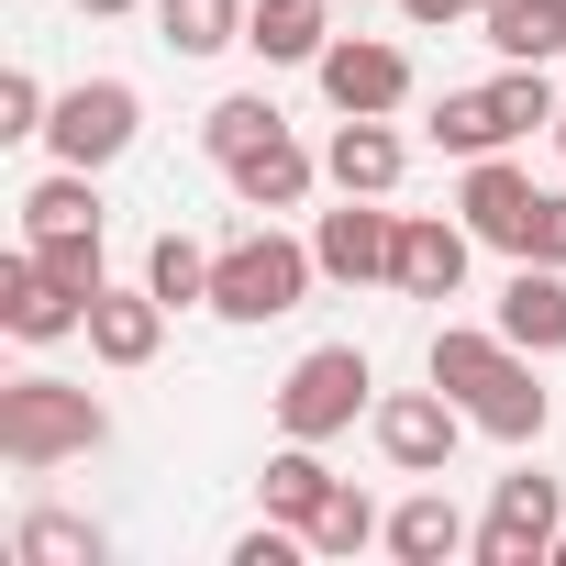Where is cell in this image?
Masks as SVG:
<instances>
[{"label":"cell","instance_id":"obj_4","mask_svg":"<svg viewBox=\"0 0 566 566\" xmlns=\"http://www.w3.org/2000/svg\"><path fill=\"white\" fill-rule=\"evenodd\" d=\"M312 277H323V255L312 244H290V233H233L222 255H211V312L222 323H277V312H301L312 301Z\"/></svg>","mask_w":566,"mask_h":566},{"label":"cell","instance_id":"obj_36","mask_svg":"<svg viewBox=\"0 0 566 566\" xmlns=\"http://www.w3.org/2000/svg\"><path fill=\"white\" fill-rule=\"evenodd\" d=\"M467 12H489V0H467Z\"/></svg>","mask_w":566,"mask_h":566},{"label":"cell","instance_id":"obj_34","mask_svg":"<svg viewBox=\"0 0 566 566\" xmlns=\"http://www.w3.org/2000/svg\"><path fill=\"white\" fill-rule=\"evenodd\" d=\"M555 145H566V112H555Z\"/></svg>","mask_w":566,"mask_h":566},{"label":"cell","instance_id":"obj_24","mask_svg":"<svg viewBox=\"0 0 566 566\" xmlns=\"http://www.w3.org/2000/svg\"><path fill=\"white\" fill-rule=\"evenodd\" d=\"M145 290H156L167 312H189V301L211 312V244H189V233H156V244H145Z\"/></svg>","mask_w":566,"mask_h":566},{"label":"cell","instance_id":"obj_12","mask_svg":"<svg viewBox=\"0 0 566 566\" xmlns=\"http://www.w3.org/2000/svg\"><path fill=\"white\" fill-rule=\"evenodd\" d=\"M400 167H411V145L389 134V112H345V123H334V145H323V178H334L345 200H389V189H400Z\"/></svg>","mask_w":566,"mask_h":566},{"label":"cell","instance_id":"obj_27","mask_svg":"<svg viewBox=\"0 0 566 566\" xmlns=\"http://www.w3.org/2000/svg\"><path fill=\"white\" fill-rule=\"evenodd\" d=\"M23 244L45 255V277H56L67 301H101V290H112V266H101V222H90V233H23Z\"/></svg>","mask_w":566,"mask_h":566},{"label":"cell","instance_id":"obj_26","mask_svg":"<svg viewBox=\"0 0 566 566\" xmlns=\"http://www.w3.org/2000/svg\"><path fill=\"white\" fill-rule=\"evenodd\" d=\"M266 134H277V101H266V90H233V101H211V112H200L211 167H233V156H244V145H266Z\"/></svg>","mask_w":566,"mask_h":566},{"label":"cell","instance_id":"obj_2","mask_svg":"<svg viewBox=\"0 0 566 566\" xmlns=\"http://www.w3.org/2000/svg\"><path fill=\"white\" fill-rule=\"evenodd\" d=\"M555 112H566L555 78L500 56L489 90H444V101H433V145H444V156H511L522 134H555Z\"/></svg>","mask_w":566,"mask_h":566},{"label":"cell","instance_id":"obj_21","mask_svg":"<svg viewBox=\"0 0 566 566\" xmlns=\"http://www.w3.org/2000/svg\"><path fill=\"white\" fill-rule=\"evenodd\" d=\"M244 12L255 0H156V45L167 56H222V45H244Z\"/></svg>","mask_w":566,"mask_h":566},{"label":"cell","instance_id":"obj_28","mask_svg":"<svg viewBox=\"0 0 566 566\" xmlns=\"http://www.w3.org/2000/svg\"><path fill=\"white\" fill-rule=\"evenodd\" d=\"M367 544H389V511L345 478V489H334V511L312 522V555H367Z\"/></svg>","mask_w":566,"mask_h":566},{"label":"cell","instance_id":"obj_35","mask_svg":"<svg viewBox=\"0 0 566 566\" xmlns=\"http://www.w3.org/2000/svg\"><path fill=\"white\" fill-rule=\"evenodd\" d=\"M544 12H566V0H544Z\"/></svg>","mask_w":566,"mask_h":566},{"label":"cell","instance_id":"obj_15","mask_svg":"<svg viewBox=\"0 0 566 566\" xmlns=\"http://www.w3.org/2000/svg\"><path fill=\"white\" fill-rule=\"evenodd\" d=\"M455 211H467V233H478V244L522 255V222H533V178H522L511 156H467V189H455Z\"/></svg>","mask_w":566,"mask_h":566},{"label":"cell","instance_id":"obj_29","mask_svg":"<svg viewBox=\"0 0 566 566\" xmlns=\"http://www.w3.org/2000/svg\"><path fill=\"white\" fill-rule=\"evenodd\" d=\"M45 123H56L45 78H34V67H0V134H45Z\"/></svg>","mask_w":566,"mask_h":566},{"label":"cell","instance_id":"obj_32","mask_svg":"<svg viewBox=\"0 0 566 566\" xmlns=\"http://www.w3.org/2000/svg\"><path fill=\"white\" fill-rule=\"evenodd\" d=\"M78 12H90V23H123V12H134V0H78Z\"/></svg>","mask_w":566,"mask_h":566},{"label":"cell","instance_id":"obj_9","mask_svg":"<svg viewBox=\"0 0 566 566\" xmlns=\"http://www.w3.org/2000/svg\"><path fill=\"white\" fill-rule=\"evenodd\" d=\"M312 78H323L334 112H400V101H411V56H400L389 34H334V45L312 56Z\"/></svg>","mask_w":566,"mask_h":566},{"label":"cell","instance_id":"obj_18","mask_svg":"<svg viewBox=\"0 0 566 566\" xmlns=\"http://www.w3.org/2000/svg\"><path fill=\"white\" fill-rule=\"evenodd\" d=\"M244 45H255L266 67H312V56L334 45V0H255V12H244Z\"/></svg>","mask_w":566,"mask_h":566},{"label":"cell","instance_id":"obj_1","mask_svg":"<svg viewBox=\"0 0 566 566\" xmlns=\"http://www.w3.org/2000/svg\"><path fill=\"white\" fill-rule=\"evenodd\" d=\"M422 378L478 422V433H500V444H544V422H555V400H544V378H533V356L489 323H444L433 334V356H422Z\"/></svg>","mask_w":566,"mask_h":566},{"label":"cell","instance_id":"obj_31","mask_svg":"<svg viewBox=\"0 0 566 566\" xmlns=\"http://www.w3.org/2000/svg\"><path fill=\"white\" fill-rule=\"evenodd\" d=\"M400 23H422V34L433 23H467V0H400Z\"/></svg>","mask_w":566,"mask_h":566},{"label":"cell","instance_id":"obj_5","mask_svg":"<svg viewBox=\"0 0 566 566\" xmlns=\"http://www.w3.org/2000/svg\"><path fill=\"white\" fill-rule=\"evenodd\" d=\"M356 411H378L367 345H312L290 378H277V433L290 444H334V433H356Z\"/></svg>","mask_w":566,"mask_h":566},{"label":"cell","instance_id":"obj_10","mask_svg":"<svg viewBox=\"0 0 566 566\" xmlns=\"http://www.w3.org/2000/svg\"><path fill=\"white\" fill-rule=\"evenodd\" d=\"M467 211L444 222V211H400V255H389V290L400 301H455L467 290Z\"/></svg>","mask_w":566,"mask_h":566},{"label":"cell","instance_id":"obj_11","mask_svg":"<svg viewBox=\"0 0 566 566\" xmlns=\"http://www.w3.org/2000/svg\"><path fill=\"white\" fill-rule=\"evenodd\" d=\"M312 255H323V277L367 290V277H389V255H400V211L345 200V211H323V222H312Z\"/></svg>","mask_w":566,"mask_h":566},{"label":"cell","instance_id":"obj_8","mask_svg":"<svg viewBox=\"0 0 566 566\" xmlns=\"http://www.w3.org/2000/svg\"><path fill=\"white\" fill-rule=\"evenodd\" d=\"M367 433H378V455H389L400 478H444V467H455V433H467V411H455L444 389H389V400L367 411Z\"/></svg>","mask_w":566,"mask_h":566},{"label":"cell","instance_id":"obj_20","mask_svg":"<svg viewBox=\"0 0 566 566\" xmlns=\"http://www.w3.org/2000/svg\"><path fill=\"white\" fill-rule=\"evenodd\" d=\"M255 489H266V511H277V522H301V533H312V522L334 511V489H345V478L323 467V444H277Z\"/></svg>","mask_w":566,"mask_h":566},{"label":"cell","instance_id":"obj_25","mask_svg":"<svg viewBox=\"0 0 566 566\" xmlns=\"http://www.w3.org/2000/svg\"><path fill=\"white\" fill-rule=\"evenodd\" d=\"M478 23H489V45H500L511 67H544V56L566 45V12H544V0H489Z\"/></svg>","mask_w":566,"mask_h":566},{"label":"cell","instance_id":"obj_17","mask_svg":"<svg viewBox=\"0 0 566 566\" xmlns=\"http://www.w3.org/2000/svg\"><path fill=\"white\" fill-rule=\"evenodd\" d=\"M156 345H167V301H156V290H101V301H90V356H101V367L134 378V367H156Z\"/></svg>","mask_w":566,"mask_h":566},{"label":"cell","instance_id":"obj_19","mask_svg":"<svg viewBox=\"0 0 566 566\" xmlns=\"http://www.w3.org/2000/svg\"><path fill=\"white\" fill-rule=\"evenodd\" d=\"M467 544H478V533H467V511L444 500V478L389 511V555H400V566H444V555H467Z\"/></svg>","mask_w":566,"mask_h":566},{"label":"cell","instance_id":"obj_13","mask_svg":"<svg viewBox=\"0 0 566 566\" xmlns=\"http://www.w3.org/2000/svg\"><path fill=\"white\" fill-rule=\"evenodd\" d=\"M0 323H12L23 345H56V334H90V301H67L45 277V255L23 244V255H0Z\"/></svg>","mask_w":566,"mask_h":566},{"label":"cell","instance_id":"obj_33","mask_svg":"<svg viewBox=\"0 0 566 566\" xmlns=\"http://www.w3.org/2000/svg\"><path fill=\"white\" fill-rule=\"evenodd\" d=\"M544 566H566V533H555V555H544Z\"/></svg>","mask_w":566,"mask_h":566},{"label":"cell","instance_id":"obj_6","mask_svg":"<svg viewBox=\"0 0 566 566\" xmlns=\"http://www.w3.org/2000/svg\"><path fill=\"white\" fill-rule=\"evenodd\" d=\"M555 533H566V489L544 478V467H511L500 489H489V522H478V566H544L555 555Z\"/></svg>","mask_w":566,"mask_h":566},{"label":"cell","instance_id":"obj_3","mask_svg":"<svg viewBox=\"0 0 566 566\" xmlns=\"http://www.w3.org/2000/svg\"><path fill=\"white\" fill-rule=\"evenodd\" d=\"M101 444H112V411L78 378H12L0 389V455L12 467H67V455H101Z\"/></svg>","mask_w":566,"mask_h":566},{"label":"cell","instance_id":"obj_7","mask_svg":"<svg viewBox=\"0 0 566 566\" xmlns=\"http://www.w3.org/2000/svg\"><path fill=\"white\" fill-rule=\"evenodd\" d=\"M134 123H145V101H134V78H78L67 101H56V123H45V145H56V167H112L123 145H134Z\"/></svg>","mask_w":566,"mask_h":566},{"label":"cell","instance_id":"obj_16","mask_svg":"<svg viewBox=\"0 0 566 566\" xmlns=\"http://www.w3.org/2000/svg\"><path fill=\"white\" fill-rule=\"evenodd\" d=\"M500 334H511L522 356H566V266H533V255H511Z\"/></svg>","mask_w":566,"mask_h":566},{"label":"cell","instance_id":"obj_14","mask_svg":"<svg viewBox=\"0 0 566 566\" xmlns=\"http://www.w3.org/2000/svg\"><path fill=\"white\" fill-rule=\"evenodd\" d=\"M222 178H233V200H244V211H301V200H312V178H323V156H312L290 123H277V134H266V145H244Z\"/></svg>","mask_w":566,"mask_h":566},{"label":"cell","instance_id":"obj_23","mask_svg":"<svg viewBox=\"0 0 566 566\" xmlns=\"http://www.w3.org/2000/svg\"><path fill=\"white\" fill-rule=\"evenodd\" d=\"M12 555H23V566H101V522H78V511H23V522H12Z\"/></svg>","mask_w":566,"mask_h":566},{"label":"cell","instance_id":"obj_22","mask_svg":"<svg viewBox=\"0 0 566 566\" xmlns=\"http://www.w3.org/2000/svg\"><path fill=\"white\" fill-rule=\"evenodd\" d=\"M90 222H101V178L90 167H56V178L23 189V233H90Z\"/></svg>","mask_w":566,"mask_h":566},{"label":"cell","instance_id":"obj_30","mask_svg":"<svg viewBox=\"0 0 566 566\" xmlns=\"http://www.w3.org/2000/svg\"><path fill=\"white\" fill-rule=\"evenodd\" d=\"M522 255H533V266H566V189H533V222H522Z\"/></svg>","mask_w":566,"mask_h":566}]
</instances>
